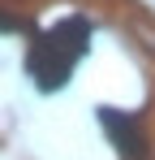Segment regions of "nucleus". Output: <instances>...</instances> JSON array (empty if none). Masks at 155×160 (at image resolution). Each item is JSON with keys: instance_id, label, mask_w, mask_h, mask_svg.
Returning <instances> with one entry per match:
<instances>
[{"instance_id": "f257e3e1", "label": "nucleus", "mask_w": 155, "mask_h": 160, "mask_svg": "<svg viewBox=\"0 0 155 160\" xmlns=\"http://www.w3.org/2000/svg\"><path fill=\"white\" fill-rule=\"evenodd\" d=\"M91 35H95V26L78 13L56 22L52 30H43L26 52V74L35 78V87L39 91H60L73 74V65L91 52Z\"/></svg>"}, {"instance_id": "f03ea898", "label": "nucleus", "mask_w": 155, "mask_h": 160, "mask_svg": "<svg viewBox=\"0 0 155 160\" xmlns=\"http://www.w3.org/2000/svg\"><path fill=\"white\" fill-rule=\"evenodd\" d=\"M99 121H103V130H108V138L116 143L121 156L142 160V138H138V121H134V117L116 112V108H99Z\"/></svg>"}]
</instances>
